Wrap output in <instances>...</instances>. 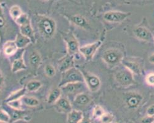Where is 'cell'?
<instances>
[{"instance_id":"cell-1","label":"cell","mask_w":154,"mask_h":123,"mask_svg":"<svg viewBox=\"0 0 154 123\" xmlns=\"http://www.w3.org/2000/svg\"><path fill=\"white\" fill-rule=\"evenodd\" d=\"M37 27L40 34L45 38H51L56 31V23L49 17L38 15L36 17Z\"/></svg>"},{"instance_id":"cell-2","label":"cell","mask_w":154,"mask_h":123,"mask_svg":"<svg viewBox=\"0 0 154 123\" xmlns=\"http://www.w3.org/2000/svg\"><path fill=\"white\" fill-rule=\"evenodd\" d=\"M76 82H85V79L82 71L75 67H72L62 73L61 80L58 86L60 88L66 84Z\"/></svg>"},{"instance_id":"cell-3","label":"cell","mask_w":154,"mask_h":123,"mask_svg":"<svg viewBox=\"0 0 154 123\" xmlns=\"http://www.w3.org/2000/svg\"><path fill=\"white\" fill-rule=\"evenodd\" d=\"M102 58L109 67H115L122 62L123 54L119 49L112 48L104 52Z\"/></svg>"},{"instance_id":"cell-4","label":"cell","mask_w":154,"mask_h":123,"mask_svg":"<svg viewBox=\"0 0 154 123\" xmlns=\"http://www.w3.org/2000/svg\"><path fill=\"white\" fill-rule=\"evenodd\" d=\"M62 38L66 42L68 54L75 56L78 52H80L79 50L80 47L79 43L72 33H63Z\"/></svg>"},{"instance_id":"cell-5","label":"cell","mask_w":154,"mask_h":123,"mask_svg":"<svg viewBox=\"0 0 154 123\" xmlns=\"http://www.w3.org/2000/svg\"><path fill=\"white\" fill-rule=\"evenodd\" d=\"M115 79L123 87H128L134 83L133 73L126 68L122 69L115 73Z\"/></svg>"},{"instance_id":"cell-6","label":"cell","mask_w":154,"mask_h":123,"mask_svg":"<svg viewBox=\"0 0 154 123\" xmlns=\"http://www.w3.org/2000/svg\"><path fill=\"white\" fill-rule=\"evenodd\" d=\"M82 72L84 76L85 84L89 90L92 92H97L100 89L101 85L99 78L94 74L88 73L85 70H82Z\"/></svg>"},{"instance_id":"cell-7","label":"cell","mask_w":154,"mask_h":123,"mask_svg":"<svg viewBox=\"0 0 154 123\" xmlns=\"http://www.w3.org/2000/svg\"><path fill=\"white\" fill-rule=\"evenodd\" d=\"M101 41H97L91 44H88L80 47V52L87 61H90L93 58L94 56L101 46Z\"/></svg>"},{"instance_id":"cell-8","label":"cell","mask_w":154,"mask_h":123,"mask_svg":"<svg viewBox=\"0 0 154 123\" xmlns=\"http://www.w3.org/2000/svg\"><path fill=\"white\" fill-rule=\"evenodd\" d=\"M130 15V12L112 10L106 12L104 14V19L110 23H120L126 19Z\"/></svg>"},{"instance_id":"cell-9","label":"cell","mask_w":154,"mask_h":123,"mask_svg":"<svg viewBox=\"0 0 154 123\" xmlns=\"http://www.w3.org/2000/svg\"><path fill=\"white\" fill-rule=\"evenodd\" d=\"M143 96L137 92H130L126 94L125 101L127 106L130 109L137 108L143 100Z\"/></svg>"},{"instance_id":"cell-10","label":"cell","mask_w":154,"mask_h":123,"mask_svg":"<svg viewBox=\"0 0 154 123\" xmlns=\"http://www.w3.org/2000/svg\"><path fill=\"white\" fill-rule=\"evenodd\" d=\"M85 85L83 82H76L66 84L60 87L62 91L67 94H80L84 89Z\"/></svg>"},{"instance_id":"cell-11","label":"cell","mask_w":154,"mask_h":123,"mask_svg":"<svg viewBox=\"0 0 154 123\" xmlns=\"http://www.w3.org/2000/svg\"><path fill=\"white\" fill-rule=\"evenodd\" d=\"M74 56L67 54L66 56L62 57L58 61V70L61 73L68 70L73 67Z\"/></svg>"},{"instance_id":"cell-12","label":"cell","mask_w":154,"mask_h":123,"mask_svg":"<svg viewBox=\"0 0 154 123\" xmlns=\"http://www.w3.org/2000/svg\"><path fill=\"white\" fill-rule=\"evenodd\" d=\"M54 105L56 110L59 113L68 114L73 110L70 102L65 97H60Z\"/></svg>"},{"instance_id":"cell-13","label":"cell","mask_w":154,"mask_h":123,"mask_svg":"<svg viewBox=\"0 0 154 123\" xmlns=\"http://www.w3.org/2000/svg\"><path fill=\"white\" fill-rule=\"evenodd\" d=\"M136 38L140 40L149 41L152 38L151 32L144 27H137L133 30Z\"/></svg>"},{"instance_id":"cell-14","label":"cell","mask_w":154,"mask_h":123,"mask_svg":"<svg viewBox=\"0 0 154 123\" xmlns=\"http://www.w3.org/2000/svg\"><path fill=\"white\" fill-rule=\"evenodd\" d=\"M25 51L23 50L22 52L20 53L19 56L15 58L12 62L11 65V71L12 73H17L18 71L24 70L27 69V65L25 63L23 54Z\"/></svg>"},{"instance_id":"cell-15","label":"cell","mask_w":154,"mask_h":123,"mask_svg":"<svg viewBox=\"0 0 154 123\" xmlns=\"http://www.w3.org/2000/svg\"><path fill=\"white\" fill-rule=\"evenodd\" d=\"M68 19L76 27L85 30L89 28V24L86 19L81 15H72L68 17Z\"/></svg>"},{"instance_id":"cell-16","label":"cell","mask_w":154,"mask_h":123,"mask_svg":"<svg viewBox=\"0 0 154 123\" xmlns=\"http://www.w3.org/2000/svg\"><path fill=\"white\" fill-rule=\"evenodd\" d=\"M18 49L15 41H7L3 46V54L7 57H11L16 54Z\"/></svg>"},{"instance_id":"cell-17","label":"cell","mask_w":154,"mask_h":123,"mask_svg":"<svg viewBox=\"0 0 154 123\" xmlns=\"http://www.w3.org/2000/svg\"><path fill=\"white\" fill-rule=\"evenodd\" d=\"M29 60L30 66L36 70L42 64V56L37 50H33L30 52L29 56Z\"/></svg>"},{"instance_id":"cell-18","label":"cell","mask_w":154,"mask_h":123,"mask_svg":"<svg viewBox=\"0 0 154 123\" xmlns=\"http://www.w3.org/2000/svg\"><path fill=\"white\" fill-rule=\"evenodd\" d=\"M62 92V89L59 86L51 89L47 97V103L50 105L55 104L61 97Z\"/></svg>"},{"instance_id":"cell-19","label":"cell","mask_w":154,"mask_h":123,"mask_svg":"<svg viewBox=\"0 0 154 123\" xmlns=\"http://www.w3.org/2000/svg\"><path fill=\"white\" fill-rule=\"evenodd\" d=\"M123 65L128 70L135 75H140L141 73V67L140 64L135 60H125L123 61Z\"/></svg>"},{"instance_id":"cell-20","label":"cell","mask_w":154,"mask_h":123,"mask_svg":"<svg viewBox=\"0 0 154 123\" xmlns=\"http://www.w3.org/2000/svg\"><path fill=\"white\" fill-rule=\"evenodd\" d=\"M83 117V113L81 111L72 110L67 114V123H80Z\"/></svg>"},{"instance_id":"cell-21","label":"cell","mask_w":154,"mask_h":123,"mask_svg":"<svg viewBox=\"0 0 154 123\" xmlns=\"http://www.w3.org/2000/svg\"><path fill=\"white\" fill-rule=\"evenodd\" d=\"M20 33L30 38L32 43L35 42V33L31 23L20 27Z\"/></svg>"},{"instance_id":"cell-22","label":"cell","mask_w":154,"mask_h":123,"mask_svg":"<svg viewBox=\"0 0 154 123\" xmlns=\"http://www.w3.org/2000/svg\"><path fill=\"white\" fill-rule=\"evenodd\" d=\"M90 102V97H89L87 94L84 92H81L80 94H76L74 99V103L76 105L80 106H85Z\"/></svg>"},{"instance_id":"cell-23","label":"cell","mask_w":154,"mask_h":123,"mask_svg":"<svg viewBox=\"0 0 154 123\" xmlns=\"http://www.w3.org/2000/svg\"><path fill=\"white\" fill-rule=\"evenodd\" d=\"M15 42L19 49H23L27 47L30 44H31L32 41L28 37L24 36L20 33H19L15 40Z\"/></svg>"},{"instance_id":"cell-24","label":"cell","mask_w":154,"mask_h":123,"mask_svg":"<svg viewBox=\"0 0 154 123\" xmlns=\"http://www.w3.org/2000/svg\"><path fill=\"white\" fill-rule=\"evenodd\" d=\"M27 90L25 89V88H23L21 89H19L16 91H14L13 92H12L6 98V102L8 103L9 102L12 101V100H19L21 99V98L25 96V94L27 92Z\"/></svg>"},{"instance_id":"cell-25","label":"cell","mask_w":154,"mask_h":123,"mask_svg":"<svg viewBox=\"0 0 154 123\" xmlns=\"http://www.w3.org/2000/svg\"><path fill=\"white\" fill-rule=\"evenodd\" d=\"M42 87V83L41 81L38 80H32L29 81L25 86L27 92H35L38 91Z\"/></svg>"},{"instance_id":"cell-26","label":"cell","mask_w":154,"mask_h":123,"mask_svg":"<svg viewBox=\"0 0 154 123\" xmlns=\"http://www.w3.org/2000/svg\"><path fill=\"white\" fill-rule=\"evenodd\" d=\"M21 100L22 103L30 107H35L40 105V100L34 97L23 96Z\"/></svg>"},{"instance_id":"cell-27","label":"cell","mask_w":154,"mask_h":123,"mask_svg":"<svg viewBox=\"0 0 154 123\" xmlns=\"http://www.w3.org/2000/svg\"><path fill=\"white\" fill-rule=\"evenodd\" d=\"M19 119H22L25 121H30L31 118L25 114L23 111L22 110H14V112L12 113V116L11 117V121L12 122H14L18 121Z\"/></svg>"},{"instance_id":"cell-28","label":"cell","mask_w":154,"mask_h":123,"mask_svg":"<svg viewBox=\"0 0 154 123\" xmlns=\"http://www.w3.org/2000/svg\"><path fill=\"white\" fill-rule=\"evenodd\" d=\"M22 14H23V12H22L21 8L17 5L12 6L10 8L9 14H10L11 18L14 21H16Z\"/></svg>"},{"instance_id":"cell-29","label":"cell","mask_w":154,"mask_h":123,"mask_svg":"<svg viewBox=\"0 0 154 123\" xmlns=\"http://www.w3.org/2000/svg\"><path fill=\"white\" fill-rule=\"evenodd\" d=\"M6 19L5 17L4 12L2 9V7L0 5V42L3 38V35L5 34V30L6 27Z\"/></svg>"},{"instance_id":"cell-30","label":"cell","mask_w":154,"mask_h":123,"mask_svg":"<svg viewBox=\"0 0 154 123\" xmlns=\"http://www.w3.org/2000/svg\"><path fill=\"white\" fill-rule=\"evenodd\" d=\"M17 25H19V27L25 26V25L31 23V20L29 18L28 14L26 13H23L15 21Z\"/></svg>"},{"instance_id":"cell-31","label":"cell","mask_w":154,"mask_h":123,"mask_svg":"<svg viewBox=\"0 0 154 123\" xmlns=\"http://www.w3.org/2000/svg\"><path fill=\"white\" fill-rule=\"evenodd\" d=\"M44 71L45 75L49 78H53L56 74V71L54 67L50 64L45 65Z\"/></svg>"},{"instance_id":"cell-32","label":"cell","mask_w":154,"mask_h":123,"mask_svg":"<svg viewBox=\"0 0 154 123\" xmlns=\"http://www.w3.org/2000/svg\"><path fill=\"white\" fill-rule=\"evenodd\" d=\"M11 121V116L9 114L0 108V122L5 123H9Z\"/></svg>"},{"instance_id":"cell-33","label":"cell","mask_w":154,"mask_h":123,"mask_svg":"<svg viewBox=\"0 0 154 123\" xmlns=\"http://www.w3.org/2000/svg\"><path fill=\"white\" fill-rule=\"evenodd\" d=\"M105 113V111L103 108L99 105H96L93 110V116L96 119H100Z\"/></svg>"},{"instance_id":"cell-34","label":"cell","mask_w":154,"mask_h":123,"mask_svg":"<svg viewBox=\"0 0 154 123\" xmlns=\"http://www.w3.org/2000/svg\"><path fill=\"white\" fill-rule=\"evenodd\" d=\"M7 105L14 110H22V102L21 99L12 100L6 103Z\"/></svg>"},{"instance_id":"cell-35","label":"cell","mask_w":154,"mask_h":123,"mask_svg":"<svg viewBox=\"0 0 154 123\" xmlns=\"http://www.w3.org/2000/svg\"><path fill=\"white\" fill-rule=\"evenodd\" d=\"M114 119L113 116L110 113H105L100 118L101 123H111Z\"/></svg>"},{"instance_id":"cell-36","label":"cell","mask_w":154,"mask_h":123,"mask_svg":"<svg viewBox=\"0 0 154 123\" xmlns=\"http://www.w3.org/2000/svg\"><path fill=\"white\" fill-rule=\"evenodd\" d=\"M145 80L148 85L150 86H154V73H150L148 74L146 77Z\"/></svg>"},{"instance_id":"cell-37","label":"cell","mask_w":154,"mask_h":123,"mask_svg":"<svg viewBox=\"0 0 154 123\" xmlns=\"http://www.w3.org/2000/svg\"><path fill=\"white\" fill-rule=\"evenodd\" d=\"M141 123H153L154 122V116H147L141 119Z\"/></svg>"},{"instance_id":"cell-38","label":"cell","mask_w":154,"mask_h":123,"mask_svg":"<svg viewBox=\"0 0 154 123\" xmlns=\"http://www.w3.org/2000/svg\"><path fill=\"white\" fill-rule=\"evenodd\" d=\"M147 115L150 116H154V104L151 105L147 110Z\"/></svg>"},{"instance_id":"cell-39","label":"cell","mask_w":154,"mask_h":123,"mask_svg":"<svg viewBox=\"0 0 154 123\" xmlns=\"http://www.w3.org/2000/svg\"><path fill=\"white\" fill-rule=\"evenodd\" d=\"M4 82H5L4 76L3 75V73H2V71H0V94H1L2 92L3 86H4Z\"/></svg>"},{"instance_id":"cell-40","label":"cell","mask_w":154,"mask_h":123,"mask_svg":"<svg viewBox=\"0 0 154 123\" xmlns=\"http://www.w3.org/2000/svg\"><path fill=\"white\" fill-rule=\"evenodd\" d=\"M80 123H91V121L88 117H83Z\"/></svg>"},{"instance_id":"cell-41","label":"cell","mask_w":154,"mask_h":123,"mask_svg":"<svg viewBox=\"0 0 154 123\" xmlns=\"http://www.w3.org/2000/svg\"><path fill=\"white\" fill-rule=\"evenodd\" d=\"M149 61L150 63L154 64V54H152L151 56H149Z\"/></svg>"},{"instance_id":"cell-42","label":"cell","mask_w":154,"mask_h":123,"mask_svg":"<svg viewBox=\"0 0 154 123\" xmlns=\"http://www.w3.org/2000/svg\"><path fill=\"white\" fill-rule=\"evenodd\" d=\"M43 1H48V0H43Z\"/></svg>"},{"instance_id":"cell-43","label":"cell","mask_w":154,"mask_h":123,"mask_svg":"<svg viewBox=\"0 0 154 123\" xmlns=\"http://www.w3.org/2000/svg\"><path fill=\"white\" fill-rule=\"evenodd\" d=\"M0 123H5V122H0Z\"/></svg>"},{"instance_id":"cell-44","label":"cell","mask_w":154,"mask_h":123,"mask_svg":"<svg viewBox=\"0 0 154 123\" xmlns=\"http://www.w3.org/2000/svg\"><path fill=\"white\" fill-rule=\"evenodd\" d=\"M153 40H154V37H153Z\"/></svg>"},{"instance_id":"cell-45","label":"cell","mask_w":154,"mask_h":123,"mask_svg":"<svg viewBox=\"0 0 154 123\" xmlns=\"http://www.w3.org/2000/svg\"><path fill=\"white\" fill-rule=\"evenodd\" d=\"M111 123H113V122H111Z\"/></svg>"}]
</instances>
